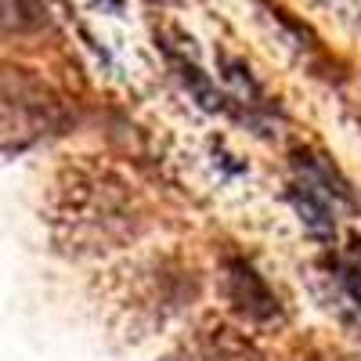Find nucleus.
<instances>
[{
	"instance_id": "1",
	"label": "nucleus",
	"mask_w": 361,
	"mask_h": 361,
	"mask_svg": "<svg viewBox=\"0 0 361 361\" xmlns=\"http://www.w3.org/2000/svg\"><path fill=\"white\" fill-rule=\"evenodd\" d=\"M152 214L134 180L105 159L80 156L58 170L47 195V231L69 260H109L137 246Z\"/></svg>"
},
{
	"instance_id": "2",
	"label": "nucleus",
	"mask_w": 361,
	"mask_h": 361,
	"mask_svg": "<svg viewBox=\"0 0 361 361\" xmlns=\"http://www.w3.org/2000/svg\"><path fill=\"white\" fill-rule=\"evenodd\" d=\"M195 296V275L173 257H145L102 279V304L119 329L148 333Z\"/></svg>"
},
{
	"instance_id": "3",
	"label": "nucleus",
	"mask_w": 361,
	"mask_h": 361,
	"mask_svg": "<svg viewBox=\"0 0 361 361\" xmlns=\"http://www.w3.org/2000/svg\"><path fill=\"white\" fill-rule=\"evenodd\" d=\"M66 105L25 69H0V156L22 152L66 127Z\"/></svg>"
},
{
	"instance_id": "4",
	"label": "nucleus",
	"mask_w": 361,
	"mask_h": 361,
	"mask_svg": "<svg viewBox=\"0 0 361 361\" xmlns=\"http://www.w3.org/2000/svg\"><path fill=\"white\" fill-rule=\"evenodd\" d=\"M180 357L185 361H264L260 343L224 314H202L192 322V329L180 340Z\"/></svg>"
},
{
	"instance_id": "5",
	"label": "nucleus",
	"mask_w": 361,
	"mask_h": 361,
	"mask_svg": "<svg viewBox=\"0 0 361 361\" xmlns=\"http://www.w3.org/2000/svg\"><path fill=\"white\" fill-rule=\"evenodd\" d=\"M221 289H224V300L238 322L246 325H279L282 322V304L279 296L271 293V286L253 271L250 260L243 257H228L224 267H221Z\"/></svg>"
},
{
	"instance_id": "6",
	"label": "nucleus",
	"mask_w": 361,
	"mask_h": 361,
	"mask_svg": "<svg viewBox=\"0 0 361 361\" xmlns=\"http://www.w3.org/2000/svg\"><path fill=\"white\" fill-rule=\"evenodd\" d=\"M44 25V8L37 0H0V29L8 33H29Z\"/></svg>"
},
{
	"instance_id": "7",
	"label": "nucleus",
	"mask_w": 361,
	"mask_h": 361,
	"mask_svg": "<svg viewBox=\"0 0 361 361\" xmlns=\"http://www.w3.org/2000/svg\"><path fill=\"white\" fill-rule=\"evenodd\" d=\"M340 279L350 293V300L361 307V238H350V246L340 257Z\"/></svg>"
}]
</instances>
